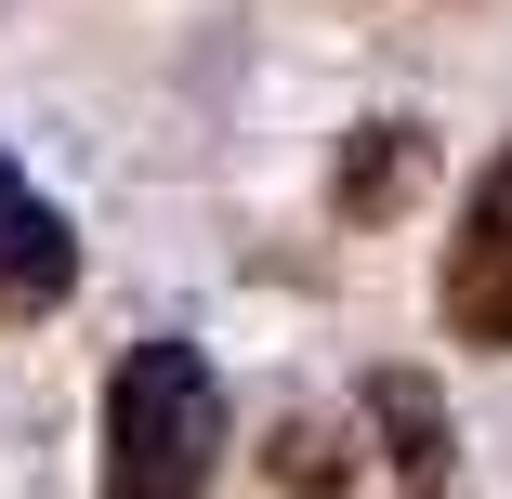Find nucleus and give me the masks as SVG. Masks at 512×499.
I'll list each match as a JSON object with an SVG mask.
<instances>
[{
	"label": "nucleus",
	"mask_w": 512,
	"mask_h": 499,
	"mask_svg": "<svg viewBox=\"0 0 512 499\" xmlns=\"http://www.w3.org/2000/svg\"><path fill=\"white\" fill-rule=\"evenodd\" d=\"M342 473H355V460L329 447V421H289V434H276V486H302V499H329Z\"/></svg>",
	"instance_id": "nucleus-6"
},
{
	"label": "nucleus",
	"mask_w": 512,
	"mask_h": 499,
	"mask_svg": "<svg viewBox=\"0 0 512 499\" xmlns=\"http://www.w3.org/2000/svg\"><path fill=\"white\" fill-rule=\"evenodd\" d=\"M224 473V381L197 342H132L106 381V499H211Z\"/></svg>",
	"instance_id": "nucleus-1"
},
{
	"label": "nucleus",
	"mask_w": 512,
	"mask_h": 499,
	"mask_svg": "<svg viewBox=\"0 0 512 499\" xmlns=\"http://www.w3.org/2000/svg\"><path fill=\"white\" fill-rule=\"evenodd\" d=\"M79 289V237H66V211L0 158V329H27V316H53Z\"/></svg>",
	"instance_id": "nucleus-3"
},
{
	"label": "nucleus",
	"mask_w": 512,
	"mask_h": 499,
	"mask_svg": "<svg viewBox=\"0 0 512 499\" xmlns=\"http://www.w3.org/2000/svg\"><path fill=\"white\" fill-rule=\"evenodd\" d=\"M368 434H381V473L407 499H447L460 486V421H447V394L421 368H368Z\"/></svg>",
	"instance_id": "nucleus-4"
},
{
	"label": "nucleus",
	"mask_w": 512,
	"mask_h": 499,
	"mask_svg": "<svg viewBox=\"0 0 512 499\" xmlns=\"http://www.w3.org/2000/svg\"><path fill=\"white\" fill-rule=\"evenodd\" d=\"M407 184H421V119H368L342 145V171H329V211L342 224H381V211H407Z\"/></svg>",
	"instance_id": "nucleus-5"
},
{
	"label": "nucleus",
	"mask_w": 512,
	"mask_h": 499,
	"mask_svg": "<svg viewBox=\"0 0 512 499\" xmlns=\"http://www.w3.org/2000/svg\"><path fill=\"white\" fill-rule=\"evenodd\" d=\"M434 316L473 342V355H512V145L473 171V197H460V237H447V263H434Z\"/></svg>",
	"instance_id": "nucleus-2"
}]
</instances>
